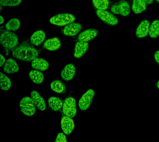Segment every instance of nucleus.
I'll return each mask as SVG.
<instances>
[{
	"label": "nucleus",
	"mask_w": 159,
	"mask_h": 142,
	"mask_svg": "<svg viewBox=\"0 0 159 142\" xmlns=\"http://www.w3.org/2000/svg\"><path fill=\"white\" fill-rule=\"evenodd\" d=\"M12 55L14 57L20 60L30 62L37 58L38 52L34 47L20 45L13 50Z\"/></svg>",
	"instance_id": "obj_1"
},
{
	"label": "nucleus",
	"mask_w": 159,
	"mask_h": 142,
	"mask_svg": "<svg viewBox=\"0 0 159 142\" xmlns=\"http://www.w3.org/2000/svg\"><path fill=\"white\" fill-rule=\"evenodd\" d=\"M1 45L5 48L12 49L17 46L18 43V38L17 35L10 31H5L1 36Z\"/></svg>",
	"instance_id": "obj_2"
},
{
	"label": "nucleus",
	"mask_w": 159,
	"mask_h": 142,
	"mask_svg": "<svg viewBox=\"0 0 159 142\" xmlns=\"http://www.w3.org/2000/svg\"><path fill=\"white\" fill-rule=\"evenodd\" d=\"M75 17L73 14L69 13H63L55 15L50 19L52 24L58 26H66L73 22Z\"/></svg>",
	"instance_id": "obj_3"
},
{
	"label": "nucleus",
	"mask_w": 159,
	"mask_h": 142,
	"mask_svg": "<svg viewBox=\"0 0 159 142\" xmlns=\"http://www.w3.org/2000/svg\"><path fill=\"white\" fill-rule=\"evenodd\" d=\"M21 111L27 116H32L35 113L36 107L32 98L25 97L21 100L19 104Z\"/></svg>",
	"instance_id": "obj_4"
},
{
	"label": "nucleus",
	"mask_w": 159,
	"mask_h": 142,
	"mask_svg": "<svg viewBox=\"0 0 159 142\" xmlns=\"http://www.w3.org/2000/svg\"><path fill=\"white\" fill-rule=\"evenodd\" d=\"M63 112L65 116L74 118L77 113L76 101L72 97H68L65 100L63 106Z\"/></svg>",
	"instance_id": "obj_5"
},
{
	"label": "nucleus",
	"mask_w": 159,
	"mask_h": 142,
	"mask_svg": "<svg viewBox=\"0 0 159 142\" xmlns=\"http://www.w3.org/2000/svg\"><path fill=\"white\" fill-rule=\"evenodd\" d=\"M94 92L92 89L87 91L82 95L79 100L78 106L81 111H85L90 107L94 98Z\"/></svg>",
	"instance_id": "obj_6"
},
{
	"label": "nucleus",
	"mask_w": 159,
	"mask_h": 142,
	"mask_svg": "<svg viewBox=\"0 0 159 142\" xmlns=\"http://www.w3.org/2000/svg\"><path fill=\"white\" fill-rule=\"evenodd\" d=\"M111 10L112 13L120 15L124 17L128 16L130 13V6L128 2L125 1H120L113 5Z\"/></svg>",
	"instance_id": "obj_7"
},
{
	"label": "nucleus",
	"mask_w": 159,
	"mask_h": 142,
	"mask_svg": "<svg viewBox=\"0 0 159 142\" xmlns=\"http://www.w3.org/2000/svg\"><path fill=\"white\" fill-rule=\"evenodd\" d=\"M96 14L102 21L110 26H116L119 22L118 19L113 14L105 10H98Z\"/></svg>",
	"instance_id": "obj_8"
},
{
	"label": "nucleus",
	"mask_w": 159,
	"mask_h": 142,
	"mask_svg": "<svg viewBox=\"0 0 159 142\" xmlns=\"http://www.w3.org/2000/svg\"><path fill=\"white\" fill-rule=\"evenodd\" d=\"M61 127L65 134L70 135L72 133L75 128L74 121L70 117L64 116L61 120Z\"/></svg>",
	"instance_id": "obj_9"
},
{
	"label": "nucleus",
	"mask_w": 159,
	"mask_h": 142,
	"mask_svg": "<svg viewBox=\"0 0 159 142\" xmlns=\"http://www.w3.org/2000/svg\"><path fill=\"white\" fill-rule=\"evenodd\" d=\"M150 23L147 20L142 21L139 24L135 31V35L138 38H142L146 37L149 34Z\"/></svg>",
	"instance_id": "obj_10"
},
{
	"label": "nucleus",
	"mask_w": 159,
	"mask_h": 142,
	"mask_svg": "<svg viewBox=\"0 0 159 142\" xmlns=\"http://www.w3.org/2000/svg\"><path fill=\"white\" fill-rule=\"evenodd\" d=\"M75 73V67L73 64L66 65L61 72L62 79L66 81L71 80L74 78Z\"/></svg>",
	"instance_id": "obj_11"
},
{
	"label": "nucleus",
	"mask_w": 159,
	"mask_h": 142,
	"mask_svg": "<svg viewBox=\"0 0 159 142\" xmlns=\"http://www.w3.org/2000/svg\"><path fill=\"white\" fill-rule=\"evenodd\" d=\"M82 27V25L80 24L72 22L66 26L63 29V34L67 36H75L79 33Z\"/></svg>",
	"instance_id": "obj_12"
},
{
	"label": "nucleus",
	"mask_w": 159,
	"mask_h": 142,
	"mask_svg": "<svg viewBox=\"0 0 159 142\" xmlns=\"http://www.w3.org/2000/svg\"><path fill=\"white\" fill-rule=\"evenodd\" d=\"M31 98L39 110L41 111L46 110L47 107L45 101L37 91L34 90L31 92Z\"/></svg>",
	"instance_id": "obj_13"
},
{
	"label": "nucleus",
	"mask_w": 159,
	"mask_h": 142,
	"mask_svg": "<svg viewBox=\"0 0 159 142\" xmlns=\"http://www.w3.org/2000/svg\"><path fill=\"white\" fill-rule=\"evenodd\" d=\"M98 32V30L95 29H89L85 30L80 34L78 37V40L88 42L96 37Z\"/></svg>",
	"instance_id": "obj_14"
},
{
	"label": "nucleus",
	"mask_w": 159,
	"mask_h": 142,
	"mask_svg": "<svg viewBox=\"0 0 159 142\" xmlns=\"http://www.w3.org/2000/svg\"><path fill=\"white\" fill-rule=\"evenodd\" d=\"M89 44L88 42L79 41L75 45L74 49V56L76 58L83 57L88 51Z\"/></svg>",
	"instance_id": "obj_15"
},
{
	"label": "nucleus",
	"mask_w": 159,
	"mask_h": 142,
	"mask_svg": "<svg viewBox=\"0 0 159 142\" xmlns=\"http://www.w3.org/2000/svg\"><path fill=\"white\" fill-rule=\"evenodd\" d=\"M3 70L6 73L10 74L17 73L19 70V68L16 61L10 58L6 61L4 65Z\"/></svg>",
	"instance_id": "obj_16"
},
{
	"label": "nucleus",
	"mask_w": 159,
	"mask_h": 142,
	"mask_svg": "<svg viewBox=\"0 0 159 142\" xmlns=\"http://www.w3.org/2000/svg\"><path fill=\"white\" fill-rule=\"evenodd\" d=\"M46 37L44 31L39 30L34 32L30 37L31 43L35 46H38L42 44Z\"/></svg>",
	"instance_id": "obj_17"
},
{
	"label": "nucleus",
	"mask_w": 159,
	"mask_h": 142,
	"mask_svg": "<svg viewBox=\"0 0 159 142\" xmlns=\"http://www.w3.org/2000/svg\"><path fill=\"white\" fill-rule=\"evenodd\" d=\"M61 46L60 40L57 37L47 40L43 44V47L50 51H55L59 49Z\"/></svg>",
	"instance_id": "obj_18"
},
{
	"label": "nucleus",
	"mask_w": 159,
	"mask_h": 142,
	"mask_svg": "<svg viewBox=\"0 0 159 142\" xmlns=\"http://www.w3.org/2000/svg\"><path fill=\"white\" fill-rule=\"evenodd\" d=\"M32 67L36 70L45 71L48 69L49 63L43 58H37L32 61Z\"/></svg>",
	"instance_id": "obj_19"
},
{
	"label": "nucleus",
	"mask_w": 159,
	"mask_h": 142,
	"mask_svg": "<svg viewBox=\"0 0 159 142\" xmlns=\"http://www.w3.org/2000/svg\"><path fill=\"white\" fill-rule=\"evenodd\" d=\"M48 105L52 111H57L63 107V103L60 98L57 97H50L48 100Z\"/></svg>",
	"instance_id": "obj_20"
},
{
	"label": "nucleus",
	"mask_w": 159,
	"mask_h": 142,
	"mask_svg": "<svg viewBox=\"0 0 159 142\" xmlns=\"http://www.w3.org/2000/svg\"><path fill=\"white\" fill-rule=\"evenodd\" d=\"M147 3L144 0H133L132 8L136 14H140L146 10Z\"/></svg>",
	"instance_id": "obj_21"
},
{
	"label": "nucleus",
	"mask_w": 159,
	"mask_h": 142,
	"mask_svg": "<svg viewBox=\"0 0 159 142\" xmlns=\"http://www.w3.org/2000/svg\"><path fill=\"white\" fill-rule=\"evenodd\" d=\"M29 76L30 79L36 84H41L44 80V75L43 73L40 71L37 70L30 71L29 73Z\"/></svg>",
	"instance_id": "obj_22"
},
{
	"label": "nucleus",
	"mask_w": 159,
	"mask_h": 142,
	"mask_svg": "<svg viewBox=\"0 0 159 142\" xmlns=\"http://www.w3.org/2000/svg\"><path fill=\"white\" fill-rule=\"evenodd\" d=\"M51 89L57 93H63L66 92L64 83L59 80L53 81L51 84Z\"/></svg>",
	"instance_id": "obj_23"
},
{
	"label": "nucleus",
	"mask_w": 159,
	"mask_h": 142,
	"mask_svg": "<svg viewBox=\"0 0 159 142\" xmlns=\"http://www.w3.org/2000/svg\"><path fill=\"white\" fill-rule=\"evenodd\" d=\"M0 86L2 91L9 90L11 87V82L10 78L2 72L0 73Z\"/></svg>",
	"instance_id": "obj_24"
},
{
	"label": "nucleus",
	"mask_w": 159,
	"mask_h": 142,
	"mask_svg": "<svg viewBox=\"0 0 159 142\" xmlns=\"http://www.w3.org/2000/svg\"><path fill=\"white\" fill-rule=\"evenodd\" d=\"M149 36L152 38H156L159 36V21L155 20L150 26Z\"/></svg>",
	"instance_id": "obj_25"
},
{
	"label": "nucleus",
	"mask_w": 159,
	"mask_h": 142,
	"mask_svg": "<svg viewBox=\"0 0 159 142\" xmlns=\"http://www.w3.org/2000/svg\"><path fill=\"white\" fill-rule=\"evenodd\" d=\"M20 22L18 19H11L6 24V28L8 31H16L20 28Z\"/></svg>",
	"instance_id": "obj_26"
},
{
	"label": "nucleus",
	"mask_w": 159,
	"mask_h": 142,
	"mask_svg": "<svg viewBox=\"0 0 159 142\" xmlns=\"http://www.w3.org/2000/svg\"><path fill=\"white\" fill-rule=\"evenodd\" d=\"M93 6L99 10H105L109 5V0H93Z\"/></svg>",
	"instance_id": "obj_27"
},
{
	"label": "nucleus",
	"mask_w": 159,
	"mask_h": 142,
	"mask_svg": "<svg viewBox=\"0 0 159 142\" xmlns=\"http://www.w3.org/2000/svg\"><path fill=\"white\" fill-rule=\"evenodd\" d=\"M22 0H0L1 6L7 7H16L20 5Z\"/></svg>",
	"instance_id": "obj_28"
},
{
	"label": "nucleus",
	"mask_w": 159,
	"mask_h": 142,
	"mask_svg": "<svg viewBox=\"0 0 159 142\" xmlns=\"http://www.w3.org/2000/svg\"><path fill=\"white\" fill-rule=\"evenodd\" d=\"M55 142H68L66 137L63 133H60L57 135Z\"/></svg>",
	"instance_id": "obj_29"
},
{
	"label": "nucleus",
	"mask_w": 159,
	"mask_h": 142,
	"mask_svg": "<svg viewBox=\"0 0 159 142\" xmlns=\"http://www.w3.org/2000/svg\"><path fill=\"white\" fill-rule=\"evenodd\" d=\"M154 59L155 62L159 64V50L156 51L154 53Z\"/></svg>",
	"instance_id": "obj_30"
},
{
	"label": "nucleus",
	"mask_w": 159,
	"mask_h": 142,
	"mask_svg": "<svg viewBox=\"0 0 159 142\" xmlns=\"http://www.w3.org/2000/svg\"><path fill=\"white\" fill-rule=\"evenodd\" d=\"M0 61H1V67H2V66L4 65L5 63H6V58L4 57L2 54L0 55Z\"/></svg>",
	"instance_id": "obj_31"
},
{
	"label": "nucleus",
	"mask_w": 159,
	"mask_h": 142,
	"mask_svg": "<svg viewBox=\"0 0 159 142\" xmlns=\"http://www.w3.org/2000/svg\"><path fill=\"white\" fill-rule=\"evenodd\" d=\"M148 4H151L153 2V0H144Z\"/></svg>",
	"instance_id": "obj_32"
},
{
	"label": "nucleus",
	"mask_w": 159,
	"mask_h": 142,
	"mask_svg": "<svg viewBox=\"0 0 159 142\" xmlns=\"http://www.w3.org/2000/svg\"><path fill=\"white\" fill-rule=\"evenodd\" d=\"M0 19H1V21H0L1 25H2L4 21V17L1 15V17H0Z\"/></svg>",
	"instance_id": "obj_33"
},
{
	"label": "nucleus",
	"mask_w": 159,
	"mask_h": 142,
	"mask_svg": "<svg viewBox=\"0 0 159 142\" xmlns=\"http://www.w3.org/2000/svg\"><path fill=\"white\" fill-rule=\"evenodd\" d=\"M156 86L157 87V89L159 90V80L157 81V82Z\"/></svg>",
	"instance_id": "obj_34"
},
{
	"label": "nucleus",
	"mask_w": 159,
	"mask_h": 142,
	"mask_svg": "<svg viewBox=\"0 0 159 142\" xmlns=\"http://www.w3.org/2000/svg\"><path fill=\"white\" fill-rule=\"evenodd\" d=\"M155 1H156L157 2H158V3H159V0H155Z\"/></svg>",
	"instance_id": "obj_35"
}]
</instances>
